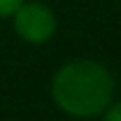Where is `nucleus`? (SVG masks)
Segmentation results:
<instances>
[{
    "label": "nucleus",
    "instance_id": "f03ea898",
    "mask_svg": "<svg viewBox=\"0 0 121 121\" xmlns=\"http://www.w3.org/2000/svg\"><path fill=\"white\" fill-rule=\"evenodd\" d=\"M14 26H16V33L26 40V42H33V44H40V42H47L54 30H56V19L54 14L33 2V5H19V9L14 12Z\"/></svg>",
    "mask_w": 121,
    "mask_h": 121
},
{
    "label": "nucleus",
    "instance_id": "f257e3e1",
    "mask_svg": "<svg viewBox=\"0 0 121 121\" xmlns=\"http://www.w3.org/2000/svg\"><path fill=\"white\" fill-rule=\"evenodd\" d=\"M114 93L112 75L95 60H72L60 68L54 79V98L68 114L95 117Z\"/></svg>",
    "mask_w": 121,
    "mask_h": 121
},
{
    "label": "nucleus",
    "instance_id": "7ed1b4c3",
    "mask_svg": "<svg viewBox=\"0 0 121 121\" xmlns=\"http://www.w3.org/2000/svg\"><path fill=\"white\" fill-rule=\"evenodd\" d=\"M23 0H0V16H7V14H14L19 9Z\"/></svg>",
    "mask_w": 121,
    "mask_h": 121
},
{
    "label": "nucleus",
    "instance_id": "20e7f679",
    "mask_svg": "<svg viewBox=\"0 0 121 121\" xmlns=\"http://www.w3.org/2000/svg\"><path fill=\"white\" fill-rule=\"evenodd\" d=\"M105 121H121V103L112 105V107L105 112Z\"/></svg>",
    "mask_w": 121,
    "mask_h": 121
}]
</instances>
